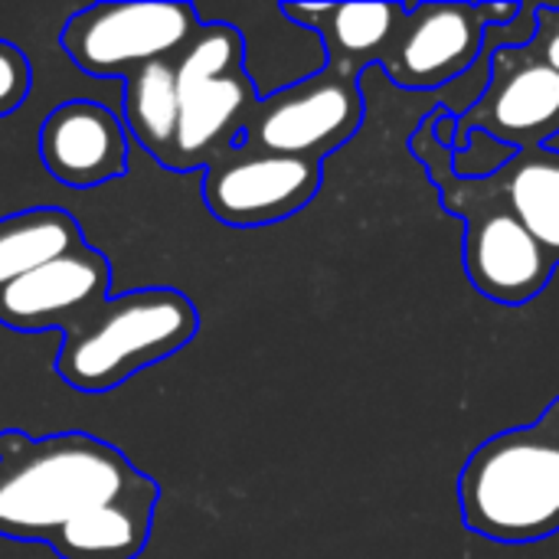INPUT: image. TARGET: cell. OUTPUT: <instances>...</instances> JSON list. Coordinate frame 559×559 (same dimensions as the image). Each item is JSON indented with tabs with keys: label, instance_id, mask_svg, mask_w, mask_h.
I'll return each instance as SVG.
<instances>
[{
	"label": "cell",
	"instance_id": "5",
	"mask_svg": "<svg viewBox=\"0 0 559 559\" xmlns=\"http://www.w3.org/2000/svg\"><path fill=\"white\" fill-rule=\"evenodd\" d=\"M203 26L193 3L131 0L72 13L59 33L62 52L95 79H128L147 62L177 59Z\"/></svg>",
	"mask_w": 559,
	"mask_h": 559
},
{
	"label": "cell",
	"instance_id": "16",
	"mask_svg": "<svg viewBox=\"0 0 559 559\" xmlns=\"http://www.w3.org/2000/svg\"><path fill=\"white\" fill-rule=\"evenodd\" d=\"M491 177L527 233L559 262V147H524Z\"/></svg>",
	"mask_w": 559,
	"mask_h": 559
},
{
	"label": "cell",
	"instance_id": "13",
	"mask_svg": "<svg viewBox=\"0 0 559 559\" xmlns=\"http://www.w3.org/2000/svg\"><path fill=\"white\" fill-rule=\"evenodd\" d=\"M278 13L321 39L328 69L360 79L373 62H383L406 3H282Z\"/></svg>",
	"mask_w": 559,
	"mask_h": 559
},
{
	"label": "cell",
	"instance_id": "18",
	"mask_svg": "<svg viewBox=\"0 0 559 559\" xmlns=\"http://www.w3.org/2000/svg\"><path fill=\"white\" fill-rule=\"evenodd\" d=\"M246 52L249 46L239 26L226 20H206L197 29V36L183 46V52L174 59L180 92H190L197 85H206L213 79L246 69Z\"/></svg>",
	"mask_w": 559,
	"mask_h": 559
},
{
	"label": "cell",
	"instance_id": "9",
	"mask_svg": "<svg viewBox=\"0 0 559 559\" xmlns=\"http://www.w3.org/2000/svg\"><path fill=\"white\" fill-rule=\"evenodd\" d=\"M485 43L488 23L478 3H406L380 66L400 88L439 92L481 62Z\"/></svg>",
	"mask_w": 559,
	"mask_h": 559
},
{
	"label": "cell",
	"instance_id": "8",
	"mask_svg": "<svg viewBox=\"0 0 559 559\" xmlns=\"http://www.w3.org/2000/svg\"><path fill=\"white\" fill-rule=\"evenodd\" d=\"M321 180V160L233 147L203 170V203L219 223L255 229L301 213L318 197Z\"/></svg>",
	"mask_w": 559,
	"mask_h": 559
},
{
	"label": "cell",
	"instance_id": "6",
	"mask_svg": "<svg viewBox=\"0 0 559 559\" xmlns=\"http://www.w3.org/2000/svg\"><path fill=\"white\" fill-rule=\"evenodd\" d=\"M367 105L360 79H347L328 66L265 92L236 147L272 151L288 157L321 160L344 147L364 124Z\"/></svg>",
	"mask_w": 559,
	"mask_h": 559
},
{
	"label": "cell",
	"instance_id": "11",
	"mask_svg": "<svg viewBox=\"0 0 559 559\" xmlns=\"http://www.w3.org/2000/svg\"><path fill=\"white\" fill-rule=\"evenodd\" d=\"M43 167L72 190H92L128 174L124 121L102 102L69 98L39 128Z\"/></svg>",
	"mask_w": 559,
	"mask_h": 559
},
{
	"label": "cell",
	"instance_id": "12",
	"mask_svg": "<svg viewBox=\"0 0 559 559\" xmlns=\"http://www.w3.org/2000/svg\"><path fill=\"white\" fill-rule=\"evenodd\" d=\"M255 102H259V88L249 69L180 92V124H177V144L167 170L177 174L206 170L216 157L233 151L242 138V128Z\"/></svg>",
	"mask_w": 559,
	"mask_h": 559
},
{
	"label": "cell",
	"instance_id": "7",
	"mask_svg": "<svg viewBox=\"0 0 559 559\" xmlns=\"http://www.w3.org/2000/svg\"><path fill=\"white\" fill-rule=\"evenodd\" d=\"M481 131L514 151L547 147L559 134V72L527 43L488 49V85L459 115L452 151L468 147V134Z\"/></svg>",
	"mask_w": 559,
	"mask_h": 559
},
{
	"label": "cell",
	"instance_id": "17",
	"mask_svg": "<svg viewBox=\"0 0 559 559\" xmlns=\"http://www.w3.org/2000/svg\"><path fill=\"white\" fill-rule=\"evenodd\" d=\"M82 226L56 206H36L0 219V288L26 272L82 249Z\"/></svg>",
	"mask_w": 559,
	"mask_h": 559
},
{
	"label": "cell",
	"instance_id": "3",
	"mask_svg": "<svg viewBox=\"0 0 559 559\" xmlns=\"http://www.w3.org/2000/svg\"><path fill=\"white\" fill-rule=\"evenodd\" d=\"M459 511L475 537L524 547L559 534V396L527 423L472 449L459 472Z\"/></svg>",
	"mask_w": 559,
	"mask_h": 559
},
{
	"label": "cell",
	"instance_id": "4",
	"mask_svg": "<svg viewBox=\"0 0 559 559\" xmlns=\"http://www.w3.org/2000/svg\"><path fill=\"white\" fill-rule=\"evenodd\" d=\"M200 331L197 305L177 288H138L105 298L62 334L56 370L79 393H108L174 357Z\"/></svg>",
	"mask_w": 559,
	"mask_h": 559
},
{
	"label": "cell",
	"instance_id": "10",
	"mask_svg": "<svg viewBox=\"0 0 559 559\" xmlns=\"http://www.w3.org/2000/svg\"><path fill=\"white\" fill-rule=\"evenodd\" d=\"M111 288L108 259L82 246L0 288V324L13 331H69L85 321Z\"/></svg>",
	"mask_w": 559,
	"mask_h": 559
},
{
	"label": "cell",
	"instance_id": "19",
	"mask_svg": "<svg viewBox=\"0 0 559 559\" xmlns=\"http://www.w3.org/2000/svg\"><path fill=\"white\" fill-rule=\"evenodd\" d=\"M29 85H33L29 59L20 52V46L0 39V118L13 115L26 102Z\"/></svg>",
	"mask_w": 559,
	"mask_h": 559
},
{
	"label": "cell",
	"instance_id": "1",
	"mask_svg": "<svg viewBox=\"0 0 559 559\" xmlns=\"http://www.w3.org/2000/svg\"><path fill=\"white\" fill-rule=\"evenodd\" d=\"M144 478L128 455L95 436L26 439L7 429L0 432V537L49 544L59 527L124 498Z\"/></svg>",
	"mask_w": 559,
	"mask_h": 559
},
{
	"label": "cell",
	"instance_id": "2",
	"mask_svg": "<svg viewBox=\"0 0 559 559\" xmlns=\"http://www.w3.org/2000/svg\"><path fill=\"white\" fill-rule=\"evenodd\" d=\"M449 111V102L432 105V111L416 124L409 151L429 170L442 210L465 223L462 259L472 288L495 305L521 308L547 292L559 262L527 233L495 177L455 174L452 147L439 141V121Z\"/></svg>",
	"mask_w": 559,
	"mask_h": 559
},
{
	"label": "cell",
	"instance_id": "15",
	"mask_svg": "<svg viewBox=\"0 0 559 559\" xmlns=\"http://www.w3.org/2000/svg\"><path fill=\"white\" fill-rule=\"evenodd\" d=\"M124 131L160 164L170 167L177 124H180V85L174 59H157L121 79Z\"/></svg>",
	"mask_w": 559,
	"mask_h": 559
},
{
	"label": "cell",
	"instance_id": "14",
	"mask_svg": "<svg viewBox=\"0 0 559 559\" xmlns=\"http://www.w3.org/2000/svg\"><path fill=\"white\" fill-rule=\"evenodd\" d=\"M160 488L144 478L118 501L98 504L49 537V550L59 559H138L147 547Z\"/></svg>",
	"mask_w": 559,
	"mask_h": 559
}]
</instances>
